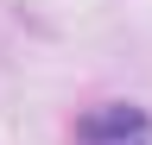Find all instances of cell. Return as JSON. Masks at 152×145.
I'll return each instance as SVG.
<instances>
[{
	"label": "cell",
	"instance_id": "6da1fadb",
	"mask_svg": "<svg viewBox=\"0 0 152 145\" xmlns=\"http://www.w3.org/2000/svg\"><path fill=\"white\" fill-rule=\"evenodd\" d=\"M76 145H152V114L140 101H102L76 120Z\"/></svg>",
	"mask_w": 152,
	"mask_h": 145
}]
</instances>
